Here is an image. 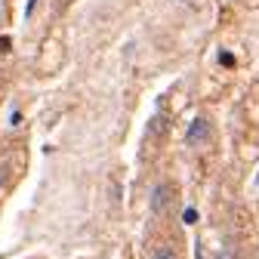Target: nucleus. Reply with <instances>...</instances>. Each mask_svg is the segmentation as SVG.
<instances>
[{
    "instance_id": "nucleus-4",
    "label": "nucleus",
    "mask_w": 259,
    "mask_h": 259,
    "mask_svg": "<svg viewBox=\"0 0 259 259\" xmlns=\"http://www.w3.org/2000/svg\"><path fill=\"white\" fill-rule=\"evenodd\" d=\"M151 259H176V250L173 247H157Z\"/></svg>"
},
{
    "instance_id": "nucleus-7",
    "label": "nucleus",
    "mask_w": 259,
    "mask_h": 259,
    "mask_svg": "<svg viewBox=\"0 0 259 259\" xmlns=\"http://www.w3.org/2000/svg\"><path fill=\"white\" fill-rule=\"evenodd\" d=\"M34 7H37V0H28V10H25V13L31 16V10H34Z\"/></svg>"
},
{
    "instance_id": "nucleus-6",
    "label": "nucleus",
    "mask_w": 259,
    "mask_h": 259,
    "mask_svg": "<svg viewBox=\"0 0 259 259\" xmlns=\"http://www.w3.org/2000/svg\"><path fill=\"white\" fill-rule=\"evenodd\" d=\"M219 62L225 65V68H235V53H225V50H222V53H219Z\"/></svg>"
},
{
    "instance_id": "nucleus-2",
    "label": "nucleus",
    "mask_w": 259,
    "mask_h": 259,
    "mask_svg": "<svg viewBox=\"0 0 259 259\" xmlns=\"http://www.w3.org/2000/svg\"><path fill=\"white\" fill-rule=\"evenodd\" d=\"M170 198H173V185H167V182L154 185L151 188V213H164L167 204H170Z\"/></svg>"
},
{
    "instance_id": "nucleus-1",
    "label": "nucleus",
    "mask_w": 259,
    "mask_h": 259,
    "mask_svg": "<svg viewBox=\"0 0 259 259\" xmlns=\"http://www.w3.org/2000/svg\"><path fill=\"white\" fill-rule=\"evenodd\" d=\"M207 136H210V120L207 117H191V123H188V130H185V142L188 145H201V142H207Z\"/></svg>"
},
{
    "instance_id": "nucleus-8",
    "label": "nucleus",
    "mask_w": 259,
    "mask_h": 259,
    "mask_svg": "<svg viewBox=\"0 0 259 259\" xmlns=\"http://www.w3.org/2000/svg\"><path fill=\"white\" fill-rule=\"evenodd\" d=\"M0 185H4V173H0Z\"/></svg>"
},
{
    "instance_id": "nucleus-5",
    "label": "nucleus",
    "mask_w": 259,
    "mask_h": 259,
    "mask_svg": "<svg viewBox=\"0 0 259 259\" xmlns=\"http://www.w3.org/2000/svg\"><path fill=\"white\" fill-rule=\"evenodd\" d=\"M182 222H185V225H194V222H198V210H194V207H185Z\"/></svg>"
},
{
    "instance_id": "nucleus-3",
    "label": "nucleus",
    "mask_w": 259,
    "mask_h": 259,
    "mask_svg": "<svg viewBox=\"0 0 259 259\" xmlns=\"http://www.w3.org/2000/svg\"><path fill=\"white\" fill-rule=\"evenodd\" d=\"M167 133V114H154L151 123H148V136L157 139V136H164Z\"/></svg>"
}]
</instances>
